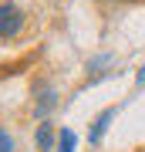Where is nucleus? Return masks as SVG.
<instances>
[{
  "label": "nucleus",
  "mask_w": 145,
  "mask_h": 152,
  "mask_svg": "<svg viewBox=\"0 0 145 152\" xmlns=\"http://www.w3.org/2000/svg\"><path fill=\"white\" fill-rule=\"evenodd\" d=\"M20 27H24V14H20V7L17 4H0V41H10V37H17L20 34Z\"/></svg>",
  "instance_id": "f257e3e1"
},
{
  "label": "nucleus",
  "mask_w": 145,
  "mask_h": 152,
  "mask_svg": "<svg viewBox=\"0 0 145 152\" xmlns=\"http://www.w3.org/2000/svg\"><path fill=\"white\" fill-rule=\"evenodd\" d=\"M115 112H118V108H105V112H101V115H98V118L91 122V132H88V142H91V145H98V142L105 139V132H108V125H111Z\"/></svg>",
  "instance_id": "f03ea898"
},
{
  "label": "nucleus",
  "mask_w": 145,
  "mask_h": 152,
  "mask_svg": "<svg viewBox=\"0 0 145 152\" xmlns=\"http://www.w3.org/2000/svg\"><path fill=\"white\" fill-rule=\"evenodd\" d=\"M105 64H111V54H98V58L88 61V75H91V81L105 78Z\"/></svg>",
  "instance_id": "7ed1b4c3"
},
{
  "label": "nucleus",
  "mask_w": 145,
  "mask_h": 152,
  "mask_svg": "<svg viewBox=\"0 0 145 152\" xmlns=\"http://www.w3.org/2000/svg\"><path fill=\"white\" fill-rule=\"evenodd\" d=\"M37 149H54V125L51 122H41V129H37Z\"/></svg>",
  "instance_id": "20e7f679"
},
{
  "label": "nucleus",
  "mask_w": 145,
  "mask_h": 152,
  "mask_svg": "<svg viewBox=\"0 0 145 152\" xmlns=\"http://www.w3.org/2000/svg\"><path fill=\"white\" fill-rule=\"evenodd\" d=\"M54 105H58V95H54V88H44L41 91V102H37V115L44 118V115H47Z\"/></svg>",
  "instance_id": "39448f33"
},
{
  "label": "nucleus",
  "mask_w": 145,
  "mask_h": 152,
  "mask_svg": "<svg viewBox=\"0 0 145 152\" xmlns=\"http://www.w3.org/2000/svg\"><path fill=\"white\" fill-rule=\"evenodd\" d=\"M74 145H78V135L71 129H61L58 132V152H74Z\"/></svg>",
  "instance_id": "423d86ee"
},
{
  "label": "nucleus",
  "mask_w": 145,
  "mask_h": 152,
  "mask_svg": "<svg viewBox=\"0 0 145 152\" xmlns=\"http://www.w3.org/2000/svg\"><path fill=\"white\" fill-rule=\"evenodd\" d=\"M0 152H14V139L7 132H0Z\"/></svg>",
  "instance_id": "0eeeda50"
},
{
  "label": "nucleus",
  "mask_w": 145,
  "mask_h": 152,
  "mask_svg": "<svg viewBox=\"0 0 145 152\" xmlns=\"http://www.w3.org/2000/svg\"><path fill=\"white\" fill-rule=\"evenodd\" d=\"M135 85H145V68L138 71V75H135Z\"/></svg>",
  "instance_id": "6e6552de"
}]
</instances>
